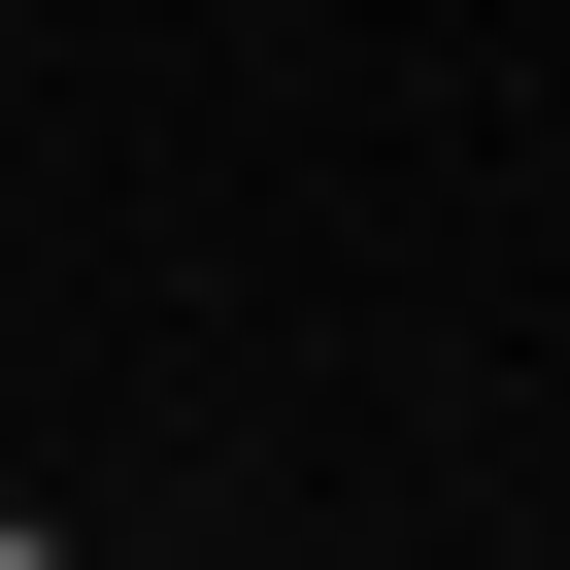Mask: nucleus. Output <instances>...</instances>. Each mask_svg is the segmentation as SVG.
<instances>
[{"mask_svg":"<svg viewBox=\"0 0 570 570\" xmlns=\"http://www.w3.org/2000/svg\"><path fill=\"white\" fill-rule=\"evenodd\" d=\"M0 570H68V537H35V503H0Z\"/></svg>","mask_w":570,"mask_h":570,"instance_id":"1","label":"nucleus"}]
</instances>
